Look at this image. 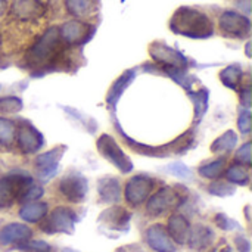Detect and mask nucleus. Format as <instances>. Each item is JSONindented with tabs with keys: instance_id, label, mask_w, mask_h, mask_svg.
I'll return each instance as SVG.
<instances>
[{
	"instance_id": "1",
	"label": "nucleus",
	"mask_w": 252,
	"mask_h": 252,
	"mask_svg": "<svg viewBox=\"0 0 252 252\" xmlns=\"http://www.w3.org/2000/svg\"><path fill=\"white\" fill-rule=\"evenodd\" d=\"M66 44L61 40L56 27L49 28L28 49L27 63L37 69H52V66L63 59Z\"/></svg>"
},
{
	"instance_id": "2",
	"label": "nucleus",
	"mask_w": 252,
	"mask_h": 252,
	"mask_svg": "<svg viewBox=\"0 0 252 252\" xmlns=\"http://www.w3.org/2000/svg\"><path fill=\"white\" fill-rule=\"evenodd\" d=\"M170 28L176 34L189 38H208L214 34V24L210 16L190 6H182L173 13Z\"/></svg>"
},
{
	"instance_id": "3",
	"label": "nucleus",
	"mask_w": 252,
	"mask_h": 252,
	"mask_svg": "<svg viewBox=\"0 0 252 252\" xmlns=\"http://www.w3.org/2000/svg\"><path fill=\"white\" fill-rule=\"evenodd\" d=\"M32 185L30 174L22 171L12 173L0 179V210L9 208L15 201H19L22 193Z\"/></svg>"
},
{
	"instance_id": "4",
	"label": "nucleus",
	"mask_w": 252,
	"mask_h": 252,
	"mask_svg": "<svg viewBox=\"0 0 252 252\" xmlns=\"http://www.w3.org/2000/svg\"><path fill=\"white\" fill-rule=\"evenodd\" d=\"M220 31L230 38H247L251 34V21L236 10H224L219 18Z\"/></svg>"
},
{
	"instance_id": "5",
	"label": "nucleus",
	"mask_w": 252,
	"mask_h": 252,
	"mask_svg": "<svg viewBox=\"0 0 252 252\" xmlns=\"http://www.w3.org/2000/svg\"><path fill=\"white\" fill-rule=\"evenodd\" d=\"M97 151L99 154L108 159L111 164H114L121 173H130L133 170V162L131 159L124 154V151L120 148V145L117 143V140L109 136V134H102L97 139Z\"/></svg>"
},
{
	"instance_id": "6",
	"label": "nucleus",
	"mask_w": 252,
	"mask_h": 252,
	"mask_svg": "<svg viewBox=\"0 0 252 252\" xmlns=\"http://www.w3.org/2000/svg\"><path fill=\"white\" fill-rule=\"evenodd\" d=\"M75 213L66 207H58L52 211L49 219L41 224V229L52 235V233H74L75 229Z\"/></svg>"
},
{
	"instance_id": "7",
	"label": "nucleus",
	"mask_w": 252,
	"mask_h": 252,
	"mask_svg": "<svg viewBox=\"0 0 252 252\" xmlns=\"http://www.w3.org/2000/svg\"><path fill=\"white\" fill-rule=\"evenodd\" d=\"M149 55L161 66H176L186 69L189 65L188 58L182 52L167 46L162 41H154L149 46Z\"/></svg>"
},
{
	"instance_id": "8",
	"label": "nucleus",
	"mask_w": 252,
	"mask_h": 252,
	"mask_svg": "<svg viewBox=\"0 0 252 252\" xmlns=\"http://www.w3.org/2000/svg\"><path fill=\"white\" fill-rule=\"evenodd\" d=\"M59 192L74 204H80L86 199L89 192V182L80 173H68L59 182Z\"/></svg>"
},
{
	"instance_id": "9",
	"label": "nucleus",
	"mask_w": 252,
	"mask_h": 252,
	"mask_svg": "<svg viewBox=\"0 0 252 252\" xmlns=\"http://www.w3.org/2000/svg\"><path fill=\"white\" fill-rule=\"evenodd\" d=\"M15 139L18 143V148L24 154H35L37 151H40V148L44 143L41 133L31 123L24 121V120L16 126Z\"/></svg>"
},
{
	"instance_id": "10",
	"label": "nucleus",
	"mask_w": 252,
	"mask_h": 252,
	"mask_svg": "<svg viewBox=\"0 0 252 252\" xmlns=\"http://www.w3.org/2000/svg\"><path fill=\"white\" fill-rule=\"evenodd\" d=\"M180 204V196L173 188H162L157 193H154L146 205V211L152 217L162 216L170 210H174Z\"/></svg>"
},
{
	"instance_id": "11",
	"label": "nucleus",
	"mask_w": 252,
	"mask_h": 252,
	"mask_svg": "<svg viewBox=\"0 0 252 252\" xmlns=\"http://www.w3.org/2000/svg\"><path fill=\"white\" fill-rule=\"evenodd\" d=\"M58 31H59L61 40L66 46H74V44L86 43L92 37L94 28L80 19H72V21L65 22L63 25H61L58 28Z\"/></svg>"
},
{
	"instance_id": "12",
	"label": "nucleus",
	"mask_w": 252,
	"mask_h": 252,
	"mask_svg": "<svg viewBox=\"0 0 252 252\" xmlns=\"http://www.w3.org/2000/svg\"><path fill=\"white\" fill-rule=\"evenodd\" d=\"M65 151V146H56L35 158V167L38 170V177L41 182H49L52 177L56 176L59 170V161L63 157Z\"/></svg>"
},
{
	"instance_id": "13",
	"label": "nucleus",
	"mask_w": 252,
	"mask_h": 252,
	"mask_svg": "<svg viewBox=\"0 0 252 252\" xmlns=\"http://www.w3.org/2000/svg\"><path fill=\"white\" fill-rule=\"evenodd\" d=\"M154 189V182L148 176H134L126 185V199L131 205L143 204Z\"/></svg>"
},
{
	"instance_id": "14",
	"label": "nucleus",
	"mask_w": 252,
	"mask_h": 252,
	"mask_svg": "<svg viewBox=\"0 0 252 252\" xmlns=\"http://www.w3.org/2000/svg\"><path fill=\"white\" fill-rule=\"evenodd\" d=\"M130 219H131V214L127 210H124L121 207H112L109 210H105L99 216L97 223L105 230L123 233V232H127L128 230Z\"/></svg>"
},
{
	"instance_id": "15",
	"label": "nucleus",
	"mask_w": 252,
	"mask_h": 252,
	"mask_svg": "<svg viewBox=\"0 0 252 252\" xmlns=\"http://www.w3.org/2000/svg\"><path fill=\"white\" fill-rule=\"evenodd\" d=\"M46 12L43 0H13L10 6V15L16 21L32 22L40 19Z\"/></svg>"
},
{
	"instance_id": "16",
	"label": "nucleus",
	"mask_w": 252,
	"mask_h": 252,
	"mask_svg": "<svg viewBox=\"0 0 252 252\" xmlns=\"http://www.w3.org/2000/svg\"><path fill=\"white\" fill-rule=\"evenodd\" d=\"M115 128L118 130L120 136L126 140V143L128 145V148H131L134 152L140 154V155H145V157H152V158H165L170 152H174L177 154V143L176 140L168 143L167 146H148V145H143V143H139L136 140H133L131 137H128L123 128L118 126V123H115Z\"/></svg>"
},
{
	"instance_id": "17",
	"label": "nucleus",
	"mask_w": 252,
	"mask_h": 252,
	"mask_svg": "<svg viewBox=\"0 0 252 252\" xmlns=\"http://www.w3.org/2000/svg\"><path fill=\"white\" fill-rule=\"evenodd\" d=\"M146 242L157 252H176V245L162 224H154L146 230Z\"/></svg>"
},
{
	"instance_id": "18",
	"label": "nucleus",
	"mask_w": 252,
	"mask_h": 252,
	"mask_svg": "<svg viewBox=\"0 0 252 252\" xmlns=\"http://www.w3.org/2000/svg\"><path fill=\"white\" fill-rule=\"evenodd\" d=\"M134 78H136V71L134 69H128V71H126L121 77H118L114 81V84L111 86V89L108 92V97H106V103L109 106V111L114 112L117 109V105H118L123 93L134 81Z\"/></svg>"
},
{
	"instance_id": "19",
	"label": "nucleus",
	"mask_w": 252,
	"mask_h": 252,
	"mask_svg": "<svg viewBox=\"0 0 252 252\" xmlns=\"http://www.w3.org/2000/svg\"><path fill=\"white\" fill-rule=\"evenodd\" d=\"M32 232L28 226L21 223H10L0 230V244L1 245H12L21 244L31 238Z\"/></svg>"
},
{
	"instance_id": "20",
	"label": "nucleus",
	"mask_w": 252,
	"mask_h": 252,
	"mask_svg": "<svg viewBox=\"0 0 252 252\" xmlns=\"http://www.w3.org/2000/svg\"><path fill=\"white\" fill-rule=\"evenodd\" d=\"M213 242H214V232L208 226L196 224V226L190 227L188 244L192 250L204 251V250L210 248Z\"/></svg>"
},
{
	"instance_id": "21",
	"label": "nucleus",
	"mask_w": 252,
	"mask_h": 252,
	"mask_svg": "<svg viewBox=\"0 0 252 252\" xmlns=\"http://www.w3.org/2000/svg\"><path fill=\"white\" fill-rule=\"evenodd\" d=\"M167 232H168L170 238L173 239V242L183 245V244H188L189 233H190V224H189V221L186 220L185 216L174 214L168 220Z\"/></svg>"
},
{
	"instance_id": "22",
	"label": "nucleus",
	"mask_w": 252,
	"mask_h": 252,
	"mask_svg": "<svg viewBox=\"0 0 252 252\" xmlns=\"http://www.w3.org/2000/svg\"><path fill=\"white\" fill-rule=\"evenodd\" d=\"M97 193L100 201L105 204H117L121 199V186L120 182L114 177L100 179L97 183Z\"/></svg>"
},
{
	"instance_id": "23",
	"label": "nucleus",
	"mask_w": 252,
	"mask_h": 252,
	"mask_svg": "<svg viewBox=\"0 0 252 252\" xmlns=\"http://www.w3.org/2000/svg\"><path fill=\"white\" fill-rule=\"evenodd\" d=\"M63 4L69 15H72L77 19H83L96 13L99 1L97 0H63Z\"/></svg>"
},
{
	"instance_id": "24",
	"label": "nucleus",
	"mask_w": 252,
	"mask_h": 252,
	"mask_svg": "<svg viewBox=\"0 0 252 252\" xmlns=\"http://www.w3.org/2000/svg\"><path fill=\"white\" fill-rule=\"evenodd\" d=\"M47 216V204L27 202L19 210V217L27 223H37Z\"/></svg>"
},
{
	"instance_id": "25",
	"label": "nucleus",
	"mask_w": 252,
	"mask_h": 252,
	"mask_svg": "<svg viewBox=\"0 0 252 252\" xmlns=\"http://www.w3.org/2000/svg\"><path fill=\"white\" fill-rule=\"evenodd\" d=\"M242 77H244V71H242L241 65H236V63L226 66L220 72V81L232 90L239 89V86L242 83Z\"/></svg>"
},
{
	"instance_id": "26",
	"label": "nucleus",
	"mask_w": 252,
	"mask_h": 252,
	"mask_svg": "<svg viewBox=\"0 0 252 252\" xmlns=\"http://www.w3.org/2000/svg\"><path fill=\"white\" fill-rule=\"evenodd\" d=\"M238 145V134L233 130L223 133L219 139H216L211 145L213 154H229Z\"/></svg>"
},
{
	"instance_id": "27",
	"label": "nucleus",
	"mask_w": 252,
	"mask_h": 252,
	"mask_svg": "<svg viewBox=\"0 0 252 252\" xmlns=\"http://www.w3.org/2000/svg\"><path fill=\"white\" fill-rule=\"evenodd\" d=\"M190 96H192V102L195 105V120H196V123H199L208 108V90L199 89V90L192 92Z\"/></svg>"
},
{
	"instance_id": "28",
	"label": "nucleus",
	"mask_w": 252,
	"mask_h": 252,
	"mask_svg": "<svg viewBox=\"0 0 252 252\" xmlns=\"http://www.w3.org/2000/svg\"><path fill=\"white\" fill-rule=\"evenodd\" d=\"M226 177H227V182L229 183H233V185H239V186H247L250 183V173L247 170L245 165H239V164H235L232 167H229L227 173H226Z\"/></svg>"
},
{
	"instance_id": "29",
	"label": "nucleus",
	"mask_w": 252,
	"mask_h": 252,
	"mask_svg": "<svg viewBox=\"0 0 252 252\" xmlns=\"http://www.w3.org/2000/svg\"><path fill=\"white\" fill-rule=\"evenodd\" d=\"M224 168H226V159L224 158H219L216 161H211V162L202 165L198 170V173L204 179H217V177H220L223 174Z\"/></svg>"
},
{
	"instance_id": "30",
	"label": "nucleus",
	"mask_w": 252,
	"mask_h": 252,
	"mask_svg": "<svg viewBox=\"0 0 252 252\" xmlns=\"http://www.w3.org/2000/svg\"><path fill=\"white\" fill-rule=\"evenodd\" d=\"M15 133H16V126L12 120L0 117V145L9 146L15 140Z\"/></svg>"
},
{
	"instance_id": "31",
	"label": "nucleus",
	"mask_w": 252,
	"mask_h": 252,
	"mask_svg": "<svg viewBox=\"0 0 252 252\" xmlns=\"http://www.w3.org/2000/svg\"><path fill=\"white\" fill-rule=\"evenodd\" d=\"M24 103L16 96H4L0 97V112L1 114H15L22 109Z\"/></svg>"
},
{
	"instance_id": "32",
	"label": "nucleus",
	"mask_w": 252,
	"mask_h": 252,
	"mask_svg": "<svg viewBox=\"0 0 252 252\" xmlns=\"http://www.w3.org/2000/svg\"><path fill=\"white\" fill-rule=\"evenodd\" d=\"M208 190H210V193H211V195L221 196V198L232 196V195L236 192V189H235V188H233V186H232L229 182H220V180H217V182H213V183L210 185Z\"/></svg>"
},
{
	"instance_id": "33",
	"label": "nucleus",
	"mask_w": 252,
	"mask_h": 252,
	"mask_svg": "<svg viewBox=\"0 0 252 252\" xmlns=\"http://www.w3.org/2000/svg\"><path fill=\"white\" fill-rule=\"evenodd\" d=\"M18 250L25 252H50L52 248L47 242L44 241H24L21 244H16Z\"/></svg>"
},
{
	"instance_id": "34",
	"label": "nucleus",
	"mask_w": 252,
	"mask_h": 252,
	"mask_svg": "<svg viewBox=\"0 0 252 252\" xmlns=\"http://www.w3.org/2000/svg\"><path fill=\"white\" fill-rule=\"evenodd\" d=\"M165 171H167L168 174H171V176L177 177V179H182V180L189 179V177L192 176V170H190L186 164L179 162V161L168 164V165L165 167Z\"/></svg>"
},
{
	"instance_id": "35",
	"label": "nucleus",
	"mask_w": 252,
	"mask_h": 252,
	"mask_svg": "<svg viewBox=\"0 0 252 252\" xmlns=\"http://www.w3.org/2000/svg\"><path fill=\"white\" fill-rule=\"evenodd\" d=\"M214 220H216L217 227H220L221 230H226V232H232V230H236V229L241 227V226L238 224V221H235L233 219H229V217H227L226 214H223V213L217 214Z\"/></svg>"
},
{
	"instance_id": "36",
	"label": "nucleus",
	"mask_w": 252,
	"mask_h": 252,
	"mask_svg": "<svg viewBox=\"0 0 252 252\" xmlns=\"http://www.w3.org/2000/svg\"><path fill=\"white\" fill-rule=\"evenodd\" d=\"M41 196H43V188L32 183V185L22 193V196L19 198V202L27 204V202H31V201H37V199H40Z\"/></svg>"
},
{
	"instance_id": "37",
	"label": "nucleus",
	"mask_w": 252,
	"mask_h": 252,
	"mask_svg": "<svg viewBox=\"0 0 252 252\" xmlns=\"http://www.w3.org/2000/svg\"><path fill=\"white\" fill-rule=\"evenodd\" d=\"M238 127H239L241 133L245 136L251 133V111H250V108H244V111L239 114Z\"/></svg>"
},
{
	"instance_id": "38",
	"label": "nucleus",
	"mask_w": 252,
	"mask_h": 252,
	"mask_svg": "<svg viewBox=\"0 0 252 252\" xmlns=\"http://www.w3.org/2000/svg\"><path fill=\"white\" fill-rule=\"evenodd\" d=\"M236 161L241 162L245 167H251L252 154H251V142H247L241 146V149L236 152Z\"/></svg>"
},
{
	"instance_id": "39",
	"label": "nucleus",
	"mask_w": 252,
	"mask_h": 252,
	"mask_svg": "<svg viewBox=\"0 0 252 252\" xmlns=\"http://www.w3.org/2000/svg\"><path fill=\"white\" fill-rule=\"evenodd\" d=\"M235 244H236V248L239 252H251V242L247 236H238L235 239Z\"/></svg>"
},
{
	"instance_id": "40",
	"label": "nucleus",
	"mask_w": 252,
	"mask_h": 252,
	"mask_svg": "<svg viewBox=\"0 0 252 252\" xmlns=\"http://www.w3.org/2000/svg\"><path fill=\"white\" fill-rule=\"evenodd\" d=\"M241 103L245 108H251V89L245 87L241 90Z\"/></svg>"
},
{
	"instance_id": "41",
	"label": "nucleus",
	"mask_w": 252,
	"mask_h": 252,
	"mask_svg": "<svg viewBox=\"0 0 252 252\" xmlns=\"http://www.w3.org/2000/svg\"><path fill=\"white\" fill-rule=\"evenodd\" d=\"M211 252H232V248H230L229 245H226L224 242H221L220 247H217L216 250H213Z\"/></svg>"
},
{
	"instance_id": "42",
	"label": "nucleus",
	"mask_w": 252,
	"mask_h": 252,
	"mask_svg": "<svg viewBox=\"0 0 252 252\" xmlns=\"http://www.w3.org/2000/svg\"><path fill=\"white\" fill-rule=\"evenodd\" d=\"M6 7H7V1L6 0H0V16L6 12Z\"/></svg>"
},
{
	"instance_id": "43",
	"label": "nucleus",
	"mask_w": 252,
	"mask_h": 252,
	"mask_svg": "<svg viewBox=\"0 0 252 252\" xmlns=\"http://www.w3.org/2000/svg\"><path fill=\"white\" fill-rule=\"evenodd\" d=\"M247 55H248V56H251V52H250V43L247 44Z\"/></svg>"
},
{
	"instance_id": "44",
	"label": "nucleus",
	"mask_w": 252,
	"mask_h": 252,
	"mask_svg": "<svg viewBox=\"0 0 252 252\" xmlns=\"http://www.w3.org/2000/svg\"><path fill=\"white\" fill-rule=\"evenodd\" d=\"M62 252H78V251H74V250H69V248H65Z\"/></svg>"
},
{
	"instance_id": "45",
	"label": "nucleus",
	"mask_w": 252,
	"mask_h": 252,
	"mask_svg": "<svg viewBox=\"0 0 252 252\" xmlns=\"http://www.w3.org/2000/svg\"><path fill=\"white\" fill-rule=\"evenodd\" d=\"M0 90H1V86H0Z\"/></svg>"
}]
</instances>
